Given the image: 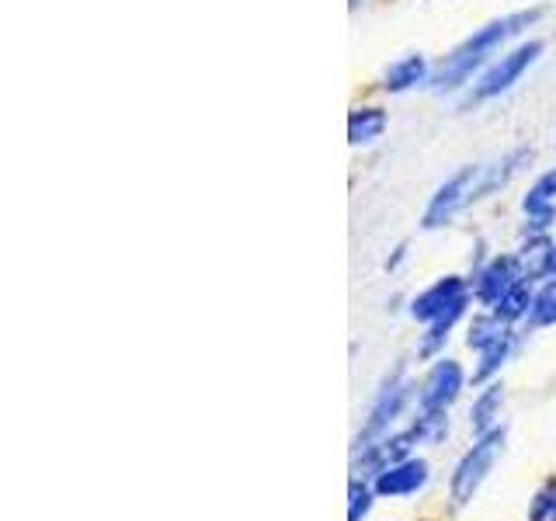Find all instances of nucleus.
I'll return each mask as SVG.
<instances>
[{
    "mask_svg": "<svg viewBox=\"0 0 556 521\" xmlns=\"http://www.w3.org/2000/svg\"><path fill=\"white\" fill-rule=\"evenodd\" d=\"M539 18V11H529V14H515V18H504V21H497V25H490L484 28L480 35H473L466 46H459L456 53H452V60L438 70V77H435V87L438 91H445V87H456V84H463L466 77L473 73V66L477 63H484V56L490 53L494 46H501L508 35H515L518 28L522 25H532V21Z\"/></svg>",
    "mask_w": 556,
    "mask_h": 521,
    "instance_id": "1",
    "label": "nucleus"
},
{
    "mask_svg": "<svg viewBox=\"0 0 556 521\" xmlns=\"http://www.w3.org/2000/svg\"><path fill=\"white\" fill-rule=\"evenodd\" d=\"M501 445H504L501 431H487V435H480V442L473 445V449L463 456V462L456 466V476H452V501L466 504L473 494H477V487L487 480L490 466H494L497 456H501Z\"/></svg>",
    "mask_w": 556,
    "mask_h": 521,
    "instance_id": "2",
    "label": "nucleus"
},
{
    "mask_svg": "<svg viewBox=\"0 0 556 521\" xmlns=\"http://www.w3.org/2000/svg\"><path fill=\"white\" fill-rule=\"evenodd\" d=\"M466 306V289L459 278H442L438 285H431L428 292H421V296L414 299V317L417 320H442L449 317V313L463 310Z\"/></svg>",
    "mask_w": 556,
    "mask_h": 521,
    "instance_id": "3",
    "label": "nucleus"
},
{
    "mask_svg": "<svg viewBox=\"0 0 556 521\" xmlns=\"http://www.w3.org/2000/svg\"><path fill=\"white\" fill-rule=\"evenodd\" d=\"M539 53H543V46H539V42H529V46H522V49H515L511 56H504V60L497 63L484 80H480L477 98H494V94L508 91V87L525 73V66L536 60Z\"/></svg>",
    "mask_w": 556,
    "mask_h": 521,
    "instance_id": "4",
    "label": "nucleus"
},
{
    "mask_svg": "<svg viewBox=\"0 0 556 521\" xmlns=\"http://www.w3.org/2000/svg\"><path fill=\"white\" fill-rule=\"evenodd\" d=\"M463 390V369L456 362H438L431 369V376L424 379V390H421V410H445L452 400Z\"/></svg>",
    "mask_w": 556,
    "mask_h": 521,
    "instance_id": "5",
    "label": "nucleus"
},
{
    "mask_svg": "<svg viewBox=\"0 0 556 521\" xmlns=\"http://www.w3.org/2000/svg\"><path fill=\"white\" fill-rule=\"evenodd\" d=\"M424 480H428V462H421V459L393 462V466H386L383 473L376 476V494L407 497V494H414L417 487H424Z\"/></svg>",
    "mask_w": 556,
    "mask_h": 521,
    "instance_id": "6",
    "label": "nucleus"
},
{
    "mask_svg": "<svg viewBox=\"0 0 556 521\" xmlns=\"http://www.w3.org/2000/svg\"><path fill=\"white\" fill-rule=\"evenodd\" d=\"M404 400H407V386H386L383 396L376 400V407H372V414H369V424H365V431L358 435V445L362 449H369L372 442H376L379 435H383L386 428H390V421L393 417L400 414V407H404Z\"/></svg>",
    "mask_w": 556,
    "mask_h": 521,
    "instance_id": "7",
    "label": "nucleus"
},
{
    "mask_svg": "<svg viewBox=\"0 0 556 521\" xmlns=\"http://www.w3.org/2000/svg\"><path fill=\"white\" fill-rule=\"evenodd\" d=\"M518 282H522V278H518V261L515 258H497L477 282L480 303H487V306L501 303V299L508 296V292L515 289Z\"/></svg>",
    "mask_w": 556,
    "mask_h": 521,
    "instance_id": "8",
    "label": "nucleus"
},
{
    "mask_svg": "<svg viewBox=\"0 0 556 521\" xmlns=\"http://www.w3.org/2000/svg\"><path fill=\"white\" fill-rule=\"evenodd\" d=\"M470 181H473V171H463V174H456V178H452L449 185H445L442 192L435 195V202H431L428 212H424V226H428V230H435V226L449 223L452 212H456L459 205L466 202V188H470Z\"/></svg>",
    "mask_w": 556,
    "mask_h": 521,
    "instance_id": "9",
    "label": "nucleus"
},
{
    "mask_svg": "<svg viewBox=\"0 0 556 521\" xmlns=\"http://www.w3.org/2000/svg\"><path fill=\"white\" fill-rule=\"evenodd\" d=\"M553 195H556V171L546 174L529 192V198H525V212L536 219V226H546L553 219Z\"/></svg>",
    "mask_w": 556,
    "mask_h": 521,
    "instance_id": "10",
    "label": "nucleus"
},
{
    "mask_svg": "<svg viewBox=\"0 0 556 521\" xmlns=\"http://www.w3.org/2000/svg\"><path fill=\"white\" fill-rule=\"evenodd\" d=\"M383 129H386V115L376 112V108H365V112H355V115H351V122H348L351 143H369V139H376Z\"/></svg>",
    "mask_w": 556,
    "mask_h": 521,
    "instance_id": "11",
    "label": "nucleus"
},
{
    "mask_svg": "<svg viewBox=\"0 0 556 521\" xmlns=\"http://www.w3.org/2000/svg\"><path fill=\"white\" fill-rule=\"evenodd\" d=\"M497 407H501V390H497V386H490V390L480 396L477 403H473V431H477V435H487V431H490Z\"/></svg>",
    "mask_w": 556,
    "mask_h": 521,
    "instance_id": "12",
    "label": "nucleus"
},
{
    "mask_svg": "<svg viewBox=\"0 0 556 521\" xmlns=\"http://www.w3.org/2000/svg\"><path fill=\"white\" fill-rule=\"evenodd\" d=\"M421 73H424L421 56H411V60L397 63L390 73H386V87H390V91H404V87H411L421 80Z\"/></svg>",
    "mask_w": 556,
    "mask_h": 521,
    "instance_id": "13",
    "label": "nucleus"
},
{
    "mask_svg": "<svg viewBox=\"0 0 556 521\" xmlns=\"http://www.w3.org/2000/svg\"><path fill=\"white\" fill-rule=\"evenodd\" d=\"M529 521H556V480L543 483V487H539V494L532 497Z\"/></svg>",
    "mask_w": 556,
    "mask_h": 521,
    "instance_id": "14",
    "label": "nucleus"
},
{
    "mask_svg": "<svg viewBox=\"0 0 556 521\" xmlns=\"http://www.w3.org/2000/svg\"><path fill=\"white\" fill-rule=\"evenodd\" d=\"M532 303V296H529V285L525 282H518L515 289L508 292V296L497 303V317H504V320H515V317H522L525 313V306Z\"/></svg>",
    "mask_w": 556,
    "mask_h": 521,
    "instance_id": "15",
    "label": "nucleus"
},
{
    "mask_svg": "<svg viewBox=\"0 0 556 521\" xmlns=\"http://www.w3.org/2000/svg\"><path fill=\"white\" fill-rule=\"evenodd\" d=\"M532 324H539V327L556 324V282H550L536 299H532Z\"/></svg>",
    "mask_w": 556,
    "mask_h": 521,
    "instance_id": "16",
    "label": "nucleus"
},
{
    "mask_svg": "<svg viewBox=\"0 0 556 521\" xmlns=\"http://www.w3.org/2000/svg\"><path fill=\"white\" fill-rule=\"evenodd\" d=\"M504 337V330H501V317H484V320H477L470 330V348H477V351H484L487 344H494V341H501Z\"/></svg>",
    "mask_w": 556,
    "mask_h": 521,
    "instance_id": "17",
    "label": "nucleus"
},
{
    "mask_svg": "<svg viewBox=\"0 0 556 521\" xmlns=\"http://www.w3.org/2000/svg\"><path fill=\"white\" fill-rule=\"evenodd\" d=\"M484 362H480V369H477V383H484V379L490 376V372H497L501 369V362H504V355H508V334L501 337V341H494V344H487L484 351Z\"/></svg>",
    "mask_w": 556,
    "mask_h": 521,
    "instance_id": "18",
    "label": "nucleus"
},
{
    "mask_svg": "<svg viewBox=\"0 0 556 521\" xmlns=\"http://www.w3.org/2000/svg\"><path fill=\"white\" fill-rule=\"evenodd\" d=\"M372 508V494L365 483H351V511H348V521H362L365 515H369Z\"/></svg>",
    "mask_w": 556,
    "mask_h": 521,
    "instance_id": "19",
    "label": "nucleus"
}]
</instances>
